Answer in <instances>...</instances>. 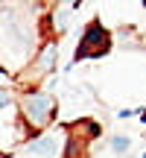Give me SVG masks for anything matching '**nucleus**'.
Returning <instances> with one entry per match:
<instances>
[{
    "label": "nucleus",
    "instance_id": "obj_1",
    "mask_svg": "<svg viewBox=\"0 0 146 158\" xmlns=\"http://www.w3.org/2000/svg\"><path fill=\"white\" fill-rule=\"evenodd\" d=\"M18 117H21L23 129L32 132V135L47 132L53 126V120H56V97L41 91V88L23 91L21 102H18Z\"/></svg>",
    "mask_w": 146,
    "mask_h": 158
},
{
    "label": "nucleus",
    "instance_id": "obj_2",
    "mask_svg": "<svg viewBox=\"0 0 146 158\" xmlns=\"http://www.w3.org/2000/svg\"><path fill=\"white\" fill-rule=\"evenodd\" d=\"M70 152V129L50 126L41 135H32L15 149V158H67Z\"/></svg>",
    "mask_w": 146,
    "mask_h": 158
},
{
    "label": "nucleus",
    "instance_id": "obj_3",
    "mask_svg": "<svg viewBox=\"0 0 146 158\" xmlns=\"http://www.w3.org/2000/svg\"><path fill=\"white\" fill-rule=\"evenodd\" d=\"M108 50H111V32H108L99 21H91L88 27H85L82 38H79V44H76L73 59H76V62H85V59H99V56H105Z\"/></svg>",
    "mask_w": 146,
    "mask_h": 158
},
{
    "label": "nucleus",
    "instance_id": "obj_4",
    "mask_svg": "<svg viewBox=\"0 0 146 158\" xmlns=\"http://www.w3.org/2000/svg\"><path fill=\"white\" fill-rule=\"evenodd\" d=\"M56 64H59V44L56 41H44L41 50H38V56L32 59V76L44 79V76L56 73Z\"/></svg>",
    "mask_w": 146,
    "mask_h": 158
},
{
    "label": "nucleus",
    "instance_id": "obj_5",
    "mask_svg": "<svg viewBox=\"0 0 146 158\" xmlns=\"http://www.w3.org/2000/svg\"><path fill=\"white\" fill-rule=\"evenodd\" d=\"M129 147H132V138H126V135H114V138H111V152L123 155Z\"/></svg>",
    "mask_w": 146,
    "mask_h": 158
},
{
    "label": "nucleus",
    "instance_id": "obj_6",
    "mask_svg": "<svg viewBox=\"0 0 146 158\" xmlns=\"http://www.w3.org/2000/svg\"><path fill=\"white\" fill-rule=\"evenodd\" d=\"M12 106H15V100H12V91L0 88V114H3V111H9Z\"/></svg>",
    "mask_w": 146,
    "mask_h": 158
},
{
    "label": "nucleus",
    "instance_id": "obj_7",
    "mask_svg": "<svg viewBox=\"0 0 146 158\" xmlns=\"http://www.w3.org/2000/svg\"><path fill=\"white\" fill-rule=\"evenodd\" d=\"M140 120H143V123H146V108H143V111H140Z\"/></svg>",
    "mask_w": 146,
    "mask_h": 158
},
{
    "label": "nucleus",
    "instance_id": "obj_8",
    "mask_svg": "<svg viewBox=\"0 0 146 158\" xmlns=\"http://www.w3.org/2000/svg\"><path fill=\"white\" fill-rule=\"evenodd\" d=\"M140 158H146V147H143V152H140Z\"/></svg>",
    "mask_w": 146,
    "mask_h": 158
}]
</instances>
